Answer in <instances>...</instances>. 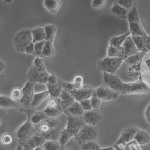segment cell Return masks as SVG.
I'll return each instance as SVG.
<instances>
[{
    "mask_svg": "<svg viewBox=\"0 0 150 150\" xmlns=\"http://www.w3.org/2000/svg\"><path fill=\"white\" fill-rule=\"evenodd\" d=\"M105 85L122 95H137L150 93V88L143 81L141 76L136 82H123L115 74L103 72Z\"/></svg>",
    "mask_w": 150,
    "mask_h": 150,
    "instance_id": "cell-1",
    "label": "cell"
},
{
    "mask_svg": "<svg viewBox=\"0 0 150 150\" xmlns=\"http://www.w3.org/2000/svg\"><path fill=\"white\" fill-rule=\"evenodd\" d=\"M35 128L36 131L45 140H59L65 126L58 118L49 117L37 125Z\"/></svg>",
    "mask_w": 150,
    "mask_h": 150,
    "instance_id": "cell-2",
    "label": "cell"
},
{
    "mask_svg": "<svg viewBox=\"0 0 150 150\" xmlns=\"http://www.w3.org/2000/svg\"><path fill=\"white\" fill-rule=\"evenodd\" d=\"M67 123L62 132L59 141L62 147L71 139L75 137L83 126L85 124L82 117H74L67 115Z\"/></svg>",
    "mask_w": 150,
    "mask_h": 150,
    "instance_id": "cell-3",
    "label": "cell"
},
{
    "mask_svg": "<svg viewBox=\"0 0 150 150\" xmlns=\"http://www.w3.org/2000/svg\"><path fill=\"white\" fill-rule=\"evenodd\" d=\"M46 70L45 64L41 58L37 57L30 68L27 74L28 81L32 83L47 84L50 76Z\"/></svg>",
    "mask_w": 150,
    "mask_h": 150,
    "instance_id": "cell-4",
    "label": "cell"
},
{
    "mask_svg": "<svg viewBox=\"0 0 150 150\" xmlns=\"http://www.w3.org/2000/svg\"><path fill=\"white\" fill-rule=\"evenodd\" d=\"M127 20L129 31L132 36L143 37L147 35L139 19L137 8L134 6L128 12Z\"/></svg>",
    "mask_w": 150,
    "mask_h": 150,
    "instance_id": "cell-5",
    "label": "cell"
},
{
    "mask_svg": "<svg viewBox=\"0 0 150 150\" xmlns=\"http://www.w3.org/2000/svg\"><path fill=\"white\" fill-rule=\"evenodd\" d=\"M124 61L122 58L107 56L98 60L97 68L99 71L109 74H115Z\"/></svg>",
    "mask_w": 150,
    "mask_h": 150,
    "instance_id": "cell-6",
    "label": "cell"
},
{
    "mask_svg": "<svg viewBox=\"0 0 150 150\" xmlns=\"http://www.w3.org/2000/svg\"><path fill=\"white\" fill-rule=\"evenodd\" d=\"M32 30H22L17 32L13 40L16 50L19 53H25L26 48L33 42Z\"/></svg>",
    "mask_w": 150,
    "mask_h": 150,
    "instance_id": "cell-7",
    "label": "cell"
},
{
    "mask_svg": "<svg viewBox=\"0 0 150 150\" xmlns=\"http://www.w3.org/2000/svg\"><path fill=\"white\" fill-rule=\"evenodd\" d=\"M36 132L35 127L31 123L29 117L28 116V120L16 131L15 136L19 144L23 145Z\"/></svg>",
    "mask_w": 150,
    "mask_h": 150,
    "instance_id": "cell-8",
    "label": "cell"
},
{
    "mask_svg": "<svg viewBox=\"0 0 150 150\" xmlns=\"http://www.w3.org/2000/svg\"><path fill=\"white\" fill-rule=\"evenodd\" d=\"M34 83L28 81L22 89L23 96L21 101L17 103L16 108L21 112L32 109L31 104L34 98Z\"/></svg>",
    "mask_w": 150,
    "mask_h": 150,
    "instance_id": "cell-9",
    "label": "cell"
},
{
    "mask_svg": "<svg viewBox=\"0 0 150 150\" xmlns=\"http://www.w3.org/2000/svg\"><path fill=\"white\" fill-rule=\"evenodd\" d=\"M98 136V132L95 126L85 124L75 137L80 144L85 142L95 141Z\"/></svg>",
    "mask_w": 150,
    "mask_h": 150,
    "instance_id": "cell-10",
    "label": "cell"
},
{
    "mask_svg": "<svg viewBox=\"0 0 150 150\" xmlns=\"http://www.w3.org/2000/svg\"><path fill=\"white\" fill-rule=\"evenodd\" d=\"M43 111L50 118H57L64 112L59 97L51 98L48 101L47 104Z\"/></svg>",
    "mask_w": 150,
    "mask_h": 150,
    "instance_id": "cell-11",
    "label": "cell"
},
{
    "mask_svg": "<svg viewBox=\"0 0 150 150\" xmlns=\"http://www.w3.org/2000/svg\"><path fill=\"white\" fill-rule=\"evenodd\" d=\"M94 95L102 101H108L116 99L119 94L108 86L104 85L95 89Z\"/></svg>",
    "mask_w": 150,
    "mask_h": 150,
    "instance_id": "cell-12",
    "label": "cell"
},
{
    "mask_svg": "<svg viewBox=\"0 0 150 150\" xmlns=\"http://www.w3.org/2000/svg\"><path fill=\"white\" fill-rule=\"evenodd\" d=\"M137 129V128L131 126H126L124 128L114 146L129 143L134 139Z\"/></svg>",
    "mask_w": 150,
    "mask_h": 150,
    "instance_id": "cell-13",
    "label": "cell"
},
{
    "mask_svg": "<svg viewBox=\"0 0 150 150\" xmlns=\"http://www.w3.org/2000/svg\"><path fill=\"white\" fill-rule=\"evenodd\" d=\"M82 118L84 123L95 126L103 119V115L98 110H92L84 111Z\"/></svg>",
    "mask_w": 150,
    "mask_h": 150,
    "instance_id": "cell-14",
    "label": "cell"
},
{
    "mask_svg": "<svg viewBox=\"0 0 150 150\" xmlns=\"http://www.w3.org/2000/svg\"><path fill=\"white\" fill-rule=\"evenodd\" d=\"M122 47L123 49V59L124 60L139 52L131 36L128 37L125 39Z\"/></svg>",
    "mask_w": 150,
    "mask_h": 150,
    "instance_id": "cell-15",
    "label": "cell"
},
{
    "mask_svg": "<svg viewBox=\"0 0 150 150\" xmlns=\"http://www.w3.org/2000/svg\"><path fill=\"white\" fill-rule=\"evenodd\" d=\"M69 92L73 96L76 101L80 103L83 100L90 99L94 95V89L83 88L73 90Z\"/></svg>",
    "mask_w": 150,
    "mask_h": 150,
    "instance_id": "cell-16",
    "label": "cell"
},
{
    "mask_svg": "<svg viewBox=\"0 0 150 150\" xmlns=\"http://www.w3.org/2000/svg\"><path fill=\"white\" fill-rule=\"evenodd\" d=\"M139 51L146 53L150 50V36L143 37L132 36Z\"/></svg>",
    "mask_w": 150,
    "mask_h": 150,
    "instance_id": "cell-17",
    "label": "cell"
},
{
    "mask_svg": "<svg viewBox=\"0 0 150 150\" xmlns=\"http://www.w3.org/2000/svg\"><path fill=\"white\" fill-rule=\"evenodd\" d=\"M59 98L61 100V105L64 112L67 110L76 101L71 93L65 90H63Z\"/></svg>",
    "mask_w": 150,
    "mask_h": 150,
    "instance_id": "cell-18",
    "label": "cell"
},
{
    "mask_svg": "<svg viewBox=\"0 0 150 150\" xmlns=\"http://www.w3.org/2000/svg\"><path fill=\"white\" fill-rule=\"evenodd\" d=\"M45 141L44 138L36 131L23 144L27 145L34 149L37 146L43 145Z\"/></svg>",
    "mask_w": 150,
    "mask_h": 150,
    "instance_id": "cell-19",
    "label": "cell"
},
{
    "mask_svg": "<svg viewBox=\"0 0 150 150\" xmlns=\"http://www.w3.org/2000/svg\"><path fill=\"white\" fill-rule=\"evenodd\" d=\"M84 110L83 109L80 103L75 101L67 110L64 112L67 115L74 117H81L84 113Z\"/></svg>",
    "mask_w": 150,
    "mask_h": 150,
    "instance_id": "cell-20",
    "label": "cell"
},
{
    "mask_svg": "<svg viewBox=\"0 0 150 150\" xmlns=\"http://www.w3.org/2000/svg\"><path fill=\"white\" fill-rule=\"evenodd\" d=\"M43 5L47 11L52 14H55L61 7V1L59 0H45Z\"/></svg>",
    "mask_w": 150,
    "mask_h": 150,
    "instance_id": "cell-21",
    "label": "cell"
},
{
    "mask_svg": "<svg viewBox=\"0 0 150 150\" xmlns=\"http://www.w3.org/2000/svg\"><path fill=\"white\" fill-rule=\"evenodd\" d=\"M134 139L138 144L144 145L150 143V136L144 131L138 129Z\"/></svg>",
    "mask_w": 150,
    "mask_h": 150,
    "instance_id": "cell-22",
    "label": "cell"
},
{
    "mask_svg": "<svg viewBox=\"0 0 150 150\" xmlns=\"http://www.w3.org/2000/svg\"><path fill=\"white\" fill-rule=\"evenodd\" d=\"M50 96L49 92L48 91L40 93L35 94L31 103V107L34 109L40 106Z\"/></svg>",
    "mask_w": 150,
    "mask_h": 150,
    "instance_id": "cell-23",
    "label": "cell"
},
{
    "mask_svg": "<svg viewBox=\"0 0 150 150\" xmlns=\"http://www.w3.org/2000/svg\"><path fill=\"white\" fill-rule=\"evenodd\" d=\"M62 82H59L58 81L57 83L56 84H46L47 91L49 92L50 97H59L63 90L62 87Z\"/></svg>",
    "mask_w": 150,
    "mask_h": 150,
    "instance_id": "cell-24",
    "label": "cell"
},
{
    "mask_svg": "<svg viewBox=\"0 0 150 150\" xmlns=\"http://www.w3.org/2000/svg\"><path fill=\"white\" fill-rule=\"evenodd\" d=\"M32 36L33 43L45 41V29L43 27H38L32 30Z\"/></svg>",
    "mask_w": 150,
    "mask_h": 150,
    "instance_id": "cell-25",
    "label": "cell"
},
{
    "mask_svg": "<svg viewBox=\"0 0 150 150\" xmlns=\"http://www.w3.org/2000/svg\"><path fill=\"white\" fill-rule=\"evenodd\" d=\"M17 103L15 102L11 97L6 96H0V106L3 109H10L16 107Z\"/></svg>",
    "mask_w": 150,
    "mask_h": 150,
    "instance_id": "cell-26",
    "label": "cell"
},
{
    "mask_svg": "<svg viewBox=\"0 0 150 150\" xmlns=\"http://www.w3.org/2000/svg\"><path fill=\"white\" fill-rule=\"evenodd\" d=\"M130 34V32L129 31L127 33L122 35L112 38L110 40L109 45L115 47H122L125 39L129 36Z\"/></svg>",
    "mask_w": 150,
    "mask_h": 150,
    "instance_id": "cell-27",
    "label": "cell"
},
{
    "mask_svg": "<svg viewBox=\"0 0 150 150\" xmlns=\"http://www.w3.org/2000/svg\"><path fill=\"white\" fill-rule=\"evenodd\" d=\"M45 32V41L53 42L57 32L54 25H47L44 27Z\"/></svg>",
    "mask_w": 150,
    "mask_h": 150,
    "instance_id": "cell-28",
    "label": "cell"
},
{
    "mask_svg": "<svg viewBox=\"0 0 150 150\" xmlns=\"http://www.w3.org/2000/svg\"><path fill=\"white\" fill-rule=\"evenodd\" d=\"M111 12L117 16H119L122 19H127L128 13L127 9L120 6L118 3L114 4L112 6Z\"/></svg>",
    "mask_w": 150,
    "mask_h": 150,
    "instance_id": "cell-29",
    "label": "cell"
},
{
    "mask_svg": "<svg viewBox=\"0 0 150 150\" xmlns=\"http://www.w3.org/2000/svg\"><path fill=\"white\" fill-rule=\"evenodd\" d=\"M107 56L111 57H119L123 59V49L122 47V46L120 47H115L109 45L107 49Z\"/></svg>",
    "mask_w": 150,
    "mask_h": 150,
    "instance_id": "cell-30",
    "label": "cell"
},
{
    "mask_svg": "<svg viewBox=\"0 0 150 150\" xmlns=\"http://www.w3.org/2000/svg\"><path fill=\"white\" fill-rule=\"evenodd\" d=\"M145 54L146 53L139 52L137 54L131 56L126 58L124 60V62L130 66L137 64L141 63Z\"/></svg>",
    "mask_w": 150,
    "mask_h": 150,
    "instance_id": "cell-31",
    "label": "cell"
},
{
    "mask_svg": "<svg viewBox=\"0 0 150 150\" xmlns=\"http://www.w3.org/2000/svg\"><path fill=\"white\" fill-rule=\"evenodd\" d=\"M44 150H61L62 146L58 140H47L43 144Z\"/></svg>",
    "mask_w": 150,
    "mask_h": 150,
    "instance_id": "cell-32",
    "label": "cell"
},
{
    "mask_svg": "<svg viewBox=\"0 0 150 150\" xmlns=\"http://www.w3.org/2000/svg\"><path fill=\"white\" fill-rule=\"evenodd\" d=\"M14 139L13 136L10 133H4L1 137V143L3 146L9 147L13 144Z\"/></svg>",
    "mask_w": 150,
    "mask_h": 150,
    "instance_id": "cell-33",
    "label": "cell"
},
{
    "mask_svg": "<svg viewBox=\"0 0 150 150\" xmlns=\"http://www.w3.org/2000/svg\"><path fill=\"white\" fill-rule=\"evenodd\" d=\"M141 64L131 65L128 70V75L131 78L139 77L141 72Z\"/></svg>",
    "mask_w": 150,
    "mask_h": 150,
    "instance_id": "cell-34",
    "label": "cell"
},
{
    "mask_svg": "<svg viewBox=\"0 0 150 150\" xmlns=\"http://www.w3.org/2000/svg\"><path fill=\"white\" fill-rule=\"evenodd\" d=\"M81 150H99L100 146L95 141L85 142L80 144Z\"/></svg>",
    "mask_w": 150,
    "mask_h": 150,
    "instance_id": "cell-35",
    "label": "cell"
},
{
    "mask_svg": "<svg viewBox=\"0 0 150 150\" xmlns=\"http://www.w3.org/2000/svg\"><path fill=\"white\" fill-rule=\"evenodd\" d=\"M55 53V50L53 42L45 41L42 51V55L45 57H51Z\"/></svg>",
    "mask_w": 150,
    "mask_h": 150,
    "instance_id": "cell-36",
    "label": "cell"
},
{
    "mask_svg": "<svg viewBox=\"0 0 150 150\" xmlns=\"http://www.w3.org/2000/svg\"><path fill=\"white\" fill-rule=\"evenodd\" d=\"M71 83L74 90L82 88L84 85V78L81 75H77L73 78Z\"/></svg>",
    "mask_w": 150,
    "mask_h": 150,
    "instance_id": "cell-37",
    "label": "cell"
},
{
    "mask_svg": "<svg viewBox=\"0 0 150 150\" xmlns=\"http://www.w3.org/2000/svg\"><path fill=\"white\" fill-rule=\"evenodd\" d=\"M23 96L22 89L16 88L12 90L11 93V98L16 103H18L21 101Z\"/></svg>",
    "mask_w": 150,
    "mask_h": 150,
    "instance_id": "cell-38",
    "label": "cell"
},
{
    "mask_svg": "<svg viewBox=\"0 0 150 150\" xmlns=\"http://www.w3.org/2000/svg\"><path fill=\"white\" fill-rule=\"evenodd\" d=\"M45 41L37 42L35 44V53L34 54L37 56L42 55V51L45 44Z\"/></svg>",
    "mask_w": 150,
    "mask_h": 150,
    "instance_id": "cell-39",
    "label": "cell"
},
{
    "mask_svg": "<svg viewBox=\"0 0 150 150\" xmlns=\"http://www.w3.org/2000/svg\"><path fill=\"white\" fill-rule=\"evenodd\" d=\"M90 99L92 105V109L94 110H98L101 105L102 100L94 95H93Z\"/></svg>",
    "mask_w": 150,
    "mask_h": 150,
    "instance_id": "cell-40",
    "label": "cell"
},
{
    "mask_svg": "<svg viewBox=\"0 0 150 150\" xmlns=\"http://www.w3.org/2000/svg\"><path fill=\"white\" fill-rule=\"evenodd\" d=\"M106 2L105 0H94L91 2V5L93 8L101 9L105 6Z\"/></svg>",
    "mask_w": 150,
    "mask_h": 150,
    "instance_id": "cell-41",
    "label": "cell"
},
{
    "mask_svg": "<svg viewBox=\"0 0 150 150\" xmlns=\"http://www.w3.org/2000/svg\"><path fill=\"white\" fill-rule=\"evenodd\" d=\"M117 3L126 9L128 8L131 9L134 6H133L134 1L131 0H119Z\"/></svg>",
    "mask_w": 150,
    "mask_h": 150,
    "instance_id": "cell-42",
    "label": "cell"
},
{
    "mask_svg": "<svg viewBox=\"0 0 150 150\" xmlns=\"http://www.w3.org/2000/svg\"><path fill=\"white\" fill-rule=\"evenodd\" d=\"M81 105L84 111L91 110H92V105L91 103L90 99H87L80 102Z\"/></svg>",
    "mask_w": 150,
    "mask_h": 150,
    "instance_id": "cell-43",
    "label": "cell"
},
{
    "mask_svg": "<svg viewBox=\"0 0 150 150\" xmlns=\"http://www.w3.org/2000/svg\"><path fill=\"white\" fill-rule=\"evenodd\" d=\"M25 53L28 54H32L35 53V44L33 42L29 45L25 49Z\"/></svg>",
    "mask_w": 150,
    "mask_h": 150,
    "instance_id": "cell-44",
    "label": "cell"
},
{
    "mask_svg": "<svg viewBox=\"0 0 150 150\" xmlns=\"http://www.w3.org/2000/svg\"><path fill=\"white\" fill-rule=\"evenodd\" d=\"M57 82H58V81H57L55 75L53 74L50 75L48 79L47 83L49 84H54L57 83Z\"/></svg>",
    "mask_w": 150,
    "mask_h": 150,
    "instance_id": "cell-45",
    "label": "cell"
},
{
    "mask_svg": "<svg viewBox=\"0 0 150 150\" xmlns=\"http://www.w3.org/2000/svg\"><path fill=\"white\" fill-rule=\"evenodd\" d=\"M145 117L146 121L150 125V103L148 105L146 109Z\"/></svg>",
    "mask_w": 150,
    "mask_h": 150,
    "instance_id": "cell-46",
    "label": "cell"
},
{
    "mask_svg": "<svg viewBox=\"0 0 150 150\" xmlns=\"http://www.w3.org/2000/svg\"><path fill=\"white\" fill-rule=\"evenodd\" d=\"M23 150H34V149L31 148L27 145H23Z\"/></svg>",
    "mask_w": 150,
    "mask_h": 150,
    "instance_id": "cell-47",
    "label": "cell"
},
{
    "mask_svg": "<svg viewBox=\"0 0 150 150\" xmlns=\"http://www.w3.org/2000/svg\"><path fill=\"white\" fill-rule=\"evenodd\" d=\"M15 150H23V145L19 144Z\"/></svg>",
    "mask_w": 150,
    "mask_h": 150,
    "instance_id": "cell-48",
    "label": "cell"
},
{
    "mask_svg": "<svg viewBox=\"0 0 150 150\" xmlns=\"http://www.w3.org/2000/svg\"><path fill=\"white\" fill-rule=\"evenodd\" d=\"M5 68V65L3 63V62H1V71L4 69Z\"/></svg>",
    "mask_w": 150,
    "mask_h": 150,
    "instance_id": "cell-49",
    "label": "cell"
},
{
    "mask_svg": "<svg viewBox=\"0 0 150 150\" xmlns=\"http://www.w3.org/2000/svg\"><path fill=\"white\" fill-rule=\"evenodd\" d=\"M113 148H114L112 147H108V148H104V149H101L100 148L99 150H113Z\"/></svg>",
    "mask_w": 150,
    "mask_h": 150,
    "instance_id": "cell-50",
    "label": "cell"
},
{
    "mask_svg": "<svg viewBox=\"0 0 150 150\" xmlns=\"http://www.w3.org/2000/svg\"><path fill=\"white\" fill-rule=\"evenodd\" d=\"M4 3L6 4H10V3H12L13 2V1L11 0V1H7V0H6L4 1Z\"/></svg>",
    "mask_w": 150,
    "mask_h": 150,
    "instance_id": "cell-51",
    "label": "cell"
},
{
    "mask_svg": "<svg viewBox=\"0 0 150 150\" xmlns=\"http://www.w3.org/2000/svg\"><path fill=\"white\" fill-rule=\"evenodd\" d=\"M64 150H69V149H64Z\"/></svg>",
    "mask_w": 150,
    "mask_h": 150,
    "instance_id": "cell-52",
    "label": "cell"
},
{
    "mask_svg": "<svg viewBox=\"0 0 150 150\" xmlns=\"http://www.w3.org/2000/svg\"></svg>",
    "mask_w": 150,
    "mask_h": 150,
    "instance_id": "cell-53",
    "label": "cell"
},
{
    "mask_svg": "<svg viewBox=\"0 0 150 150\" xmlns=\"http://www.w3.org/2000/svg\"></svg>",
    "mask_w": 150,
    "mask_h": 150,
    "instance_id": "cell-54",
    "label": "cell"
}]
</instances>
